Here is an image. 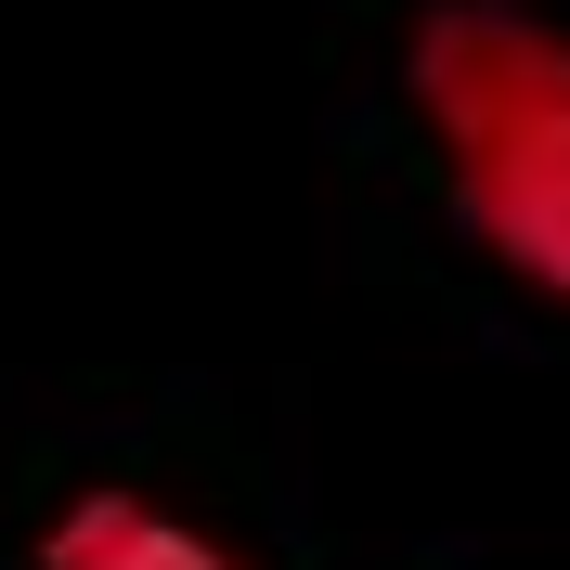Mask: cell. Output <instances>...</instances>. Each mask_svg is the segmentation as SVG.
Wrapping results in <instances>:
<instances>
[{"label":"cell","mask_w":570,"mask_h":570,"mask_svg":"<svg viewBox=\"0 0 570 570\" xmlns=\"http://www.w3.org/2000/svg\"><path fill=\"white\" fill-rule=\"evenodd\" d=\"M402 78L480 247L570 312V27L519 0H428Z\"/></svg>","instance_id":"6da1fadb"},{"label":"cell","mask_w":570,"mask_h":570,"mask_svg":"<svg viewBox=\"0 0 570 570\" xmlns=\"http://www.w3.org/2000/svg\"><path fill=\"white\" fill-rule=\"evenodd\" d=\"M39 570H247V558L208 544L195 519H169L156 493H66L39 532Z\"/></svg>","instance_id":"7a4b0ae2"}]
</instances>
